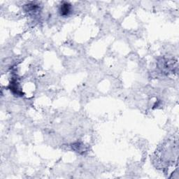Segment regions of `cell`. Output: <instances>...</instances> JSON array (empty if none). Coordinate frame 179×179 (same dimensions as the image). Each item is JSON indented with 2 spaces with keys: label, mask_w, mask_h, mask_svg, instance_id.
<instances>
[{
  "label": "cell",
  "mask_w": 179,
  "mask_h": 179,
  "mask_svg": "<svg viewBox=\"0 0 179 179\" xmlns=\"http://www.w3.org/2000/svg\"><path fill=\"white\" fill-rule=\"evenodd\" d=\"M71 11V5L69 3L64 2L61 5L60 12L62 15H68Z\"/></svg>",
  "instance_id": "6da1fadb"
}]
</instances>
